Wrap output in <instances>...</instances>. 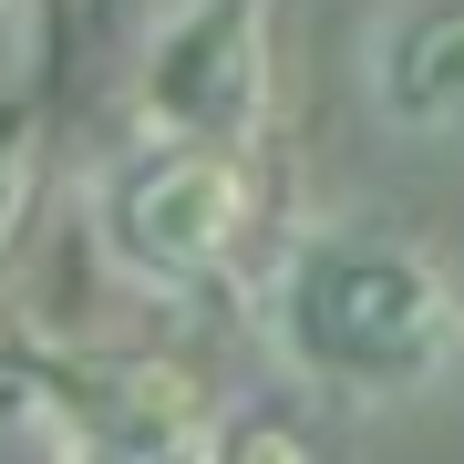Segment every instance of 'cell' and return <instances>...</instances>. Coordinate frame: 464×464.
<instances>
[{
  "label": "cell",
  "mask_w": 464,
  "mask_h": 464,
  "mask_svg": "<svg viewBox=\"0 0 464 464\" xmlns=\"http://www.w3.org/2000/svg\"><path fill=\"white\" fill-rule=\"evenodd\" d=\"M0 11H11V0H0Z\"/></svg>",
  "instance_id": "cell-8"
},
{
  "label": "cell",
  "mask_w": 464,
  "mask_h": 464,
  "mask_svg": "<svg viewBox=\"0 0 464 464\" xmlns=\"http://www.w3.org/2000/svg\"><path fill=\"white\" fill-rule=\"evenodd\" d=\"M134 114L186 145H248L268 114V11L258 0H176L145 32L134 63Z\"/></svg>",
  "instance_id": "cell-3"
},
{
  "label": "cell",
  "mask_w": 464,
  "mask_h": 464,
  "mask_svg": "<svg viewBox=\"0 0 464 464\" xmlns=\"http://www.w3.org/2000/svg\"><path fill=\"white\" fill-rule=\"evenodd\" d=\"M21 197H32V124H21V114H0V237H11Z\"/></svg>",
  "instance_id": "cell-6"
},
{
  "label": "cell",
  "mask_w": 464,
  "mask_h": 464,
  "mask_svg": "<svg viewBox=\"0 0 464 464\" xmlns=\"http://www.w3.org/2000/svg\"><path fill=\"white\" fill-rule=\"evenodd\" d=\"M63 464H166L155 444H83V454H63Z\"/></svg>",
  "instance_id": "cell-7"
},
{
  "label": "cell",
  "mask_w": 464,
  "mask_h": 464,
  "mask_svg": "<svg viewBox=\"0 0 464 464\" xmlns=\"http://www.w3.org/2000/svg\"><path fill=\"white\" fill-rule=\"evenodd\" d=\"M237 237H248V166H237L227 145L155 134V145H134L114 166V186H103V248H114V268L145 279V289L217 279Z\"/></svg>",
  "instance_id": "cell-2"
},
{
  "label": "cell",
  "mask_w": 464,
  "mask_h": 464,
  "mask_svg": "<svg viewBox=\"0 0 464 464\" xmlns=\"http://www.w3.org/2000/svg\"><path fill=\"white\" fill-rule=\"evenodd\" d=\"M186 464H310V444H299L279 413H217L207 444L186 454Z\"/></svg>",
  "instance_id": "cell-5"
},
{
  "label": "cell",
  "mask_w": 464,
  "mask_h": 464,
  "mask_svg": "<svg viewBox=\"0 0 464 464\" xmlns=\"http://www.w3.org/2000/svg\"><path fill=\"white\" fill-rule=\"evenodd\" d=\"M268 341L310 392L341 402H413L464 351V299L444 258L402 227H310L268 279Z\"/></svg>",
  "instance_id": "cell-1"
},
{
  "label": "cell",
  "mask_w": 464,
  "mask_h": 464,
  "mask_svg": "<svg viewBox=\"0 0 464 464\" xmlns=\"http://www.w3.org/2000/svg\"><path fill=\"white\" fill-rule=\"evenodd\" d=\"M372 103L413 134L464 124V0H402L372 32Z\"/></svg>",
  "instance_id": "cell-4"
}]
</instances>
